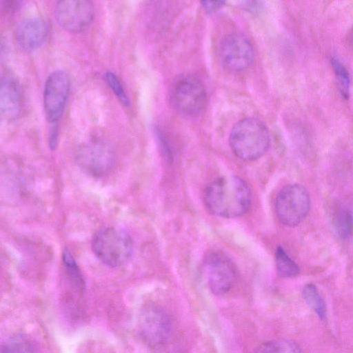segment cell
Returning <instances> with one entry per match:
<instances>
[{"mask_svg": "<svg viewBox=\"0 0 353 353\" xmlns=\"http://www.w3.org/2000/svg\"><path fill=\"white\" fill-rule=\"evenodd\" d=\"M1 353H37V347L27 336L17 334L3 343Z\"/></svg>", "mask_w": 353, "mask_h": 353, "instance_id": "14", "label": "cell"}, {"mask_svg": "<svg viewBox=\"0 0 353 353\" xmlns=\"http://www.w3.org/2000/svg\"><path fill=\"white\" fill-rule=\"evenodd\" d=\"M310 199L306 188L299 184H290L282 188L275 200V210L279 221L293 227L307 216Z\"/></svg>", "mask_w": 353, "mask_h": 353, "instance_id": "4", "label": "cell"}, {"mask_svg": "<svg viewBox=\"0 0 353 353\" xmlns=\"http://www.w3.org/2000/svg\"><path fill=\"white\" fill-rule=\"evenodd\" d=\"M91 245L96 257L103 264L112 268L126 263L133 251L130 235L114 227H106L97 231Z\"/></svg>", "mask_w": 353, "mask_h": 353, "instance_id": "3", "label": "cell"}, {"mask_svg": "<svg viewBox=\"0 0 353 353\" xmlns=\"http://www.w3.org/2000/svg\"><path fill=\"white\" fill-rule=\"evenodd\" d=\"M94 7L88 0H63L56 2L54 16L65 30L77 32L85 30L94 17Z\"/></svg>", "mask_w": 353, "mask_h": 353, "instance_id": "10", "label": "cell"}, {"mask_svg": "<svg viewBox=\"0 0 353 353\" xmlns=\"http://www.w3.org/2000/svg\"><path fill=\"white\" fill-rule=\"evenodd\" d=\"M276 265L278 274L284 278L292 277L299 272L298 265L288 256L281 246H278L275 252Z\"/></svg>", "mask_w": 353, "mask_h": 353, "instance_id": "15", "label": "cell"}, {"mask_svg": "<svg viewBox=\"0 0 353 353\" xmlns=\"http://www.w3.org/2000/svg\"><path fill=\"white\" fill-rule=\"evenodd\" d=\"M270 137L268 128L256 118H245L232 128L230 145L236 157L244 161H253L268 150Z\"/></svg>", "mask_w": 353, "mask_h": 353, "instance_id": "2", "label": "cell"}, {"mask_svg": "<svg viewBox=\"0 0 353 353\" xmlns=\"http://www.w3.org/2000/svg\"><path fill=\"white\" fill-rule=\"evenodd\" d=\"M139 330L143 340L151 347L163 345L168 339L172 323L167 312L158 306H148L141 312Z\"/></svg>", "mask_w": 353, "mask_h": 353, "instance_id": "8", "label": "cell"}, {"mask_svg": "<svg viewBox=\"0 0 353 353\" xmlns=\"http://www.w3.org/2000/svg\"><path fill=\"white\" fill-rule=\"evenodd\" d=\"M105 79L108 85L119 100L123 104L128 105L129 104V99L118 77L114 72L108 71L105 74Z\"/></svg>", "mask_w": 353, "mask_h": 353, "instance_id": "20", "label": "cell"}, {"mask_svg": "<svg viewBox=\"0 0 353 353\" xmlns=\"http://www.w3.org/2000/svg\"><path fill=\"white\" fill-rule=\"evenodd\" d=\"M21 91L18 80L10 74L1 77L0 85V112L8 120L15 119L21 108Z\"/></svg>", "mask_w": 353, "mask_h": 353, "instance_id": "13", "label": "cell"}, {"mask_svg": "<svg viewBox=\"0 0 353 353\" xmlns=\"http://www.w3.org/2000/svg\"><path fill=\"white\" fill-rule=\"evenodd\" d=\"M202 6L207 12H213L221 8L223 4V1H202Z\"/></svg>", "mask_w": 353, "mask_h": 353, "instance_id": "21", "label": "cell"}, {"mask_svg": "<svg viewBox=\"0 0 353 353\" xmlns=\"http://www.w3.org/2000/svg\"><path fill=\"white\" fill-rule=\"evenodd\" d=\"M251 192L247 183L236 176L219 177L205 188L204 201L213 214L236 218L245 214L251 203Z\"/></svg>", "mask_w": 353, "mask_h": 353, "instance_id": "1", "label": "cell"}, {"mask_svg": "<svg viewBox=\"0 0 353 353\" xmlns=\"http://www.w3.org/2000/svg\"><path fill=\"white\" fill-rule=\"evenodd\" d=\"M171 99L174 108L180 113L195 116L204 109L207 93L200 79L195 76L185 74L174 81Z\"/></svg>", "mask_w": 353, "mask_h": 353, "instance_id": "5", "label": "cell"}, {"mask_svg": "<svg viewBox=\"0 0 353 353\" xmlns=\"http://www.w3.org/2000/svg\"><path fill=\"white\" fill-rule=\"evenodd\" d=\"M220 57L229 70L239 72L248 68L254 59V50L250 40L241 33L226 35L220 44Z\"/></svg>", "mask_w": 353, "mask_h": 353, "instance_id": "11", "label": "cell"}, {"mask_svg": "<svg viewBox=\"0 0 353 353\" xmlns=\"http://www.w3.org/2000/svg\"><path fill=\"white\" fill-rule=\"evenodd\" d=\"M347 41H348L349 46L353 50V26L350 29V32L348 33Z\"/></svg>", "mask_w": 353, "mask_h": 353, "instance_id": "23", "label": "cell"}, {"mask_svg": "<svg viewBox=\"0 0 353 353\" xmlns=\"http://www.w3.org/2000/svg\"><path fill=\"white\" fill-rule=\"evenodd\" d=\"M203 274L210 290L216 295L226 293L232 288L235 279L232 262L224 254L211 252L205 256Z\"/></svg>", "mask_w": 353, "mask_h": 353, "instance_id": "9", "label": "cell"}, {"mask_svg": "<svg viewBox=\"0 0 353 353\" xmlns=\"http://www.w3.org/2000/svg\"><path fill=\"white\" fill-rule=\"evenodd\" d=\"M48 31V25L43 18L31 16L18 21L14 34L18 46L24 50L31 51L43 44Z\"/></svg>", "mask_w": 353, "mask_h": 353, "instance_id": "12", "label": "cell"}, {"mask_svg": "<svg viewBox=\"0 0 353 353\" xmlns=\"http://www.w3.org/2000/svg\"><path fill=\"white\" fill-rule=\"evenodd\" d=\"M70 87V77L65 70H54L46 78L43 92V108L46 119L51 124L56 123L61 116Z\"/></svg>", "mask_w": 353, "mask_h": 353, "instance_id": "7", "label": "cell"}, {"mask_svg": "<svg viewBox=\"0 0 353 353\" xmlns=\"http://www.w3.org/2000/svg\"><path fill=\"white\" fill-rule=\"evenodd\" d=\"M52 125L49 131L48 141L50 148H54L57 143V129L55 123H52Z\"/></svg>", "mask_w": 353, "mask_h": 353, "instance_id": "22", "label": "cell"}, {"mask_svg": "<svg viewBox=\"0 0 353 353\" xmlns=\"http://www.w3.org/2000/svg\"><path fill=\"white\" fill-rule=\"evenodd\" d=\"M303 297L306 303L321 319L326 314L325 303L316 287L312 283L307 284L303 289Z\"/></svg>", "mask_w": 353, "mask_h": 353, "instance_id": "17", "label": "cell"}, {"mask_svg": "<svg viewBox=\"0 0 353 353\" xmlns=\"http://www.w3.org/2000/svg\"><path fill=\"white\" fill-rule=\"evenodd\" d=\"M75 159L86 173L101 176L112 168L115 155L111 145L105 140L94 139L82 143L77 149Z\"/></svg>", "mask_w": 353, "mask_h": 353, "instance_id": "6", "label": "cell"}, {"mask_svg": "<svg viewBox=\"0 0 353 353\" xmlns=\"http://www.w3.org/2000/svg\"><path fill=\"white\" fill-rule=\"evenodd\" d=\"M256 353H302V351L299 345L292 341L278 339L261 344Z\"/></svg>", "mask_w": 353, "mask_h": 353, "instance_id": "16", "label": "cell"}, {"mask_svg": "<svg viewBox=\"0 0 353 353\" xmlns=\"http://www.w3.org/2000/svg\"><path fill=\"white\" fill-rule=\"evenodd\" d=\"M334 228L343 239L350 236L353 232V215L350 210L345 208L339 209L334 219Z\"/></svg>", "mask_w": 353, "mask_h": 353, "instance_id": "18", "label": "cell"}, {"mask_svg": "<svg viewBox=\"0 0 353 353\" xmlns=\"http://www.w3.org/2000/svg\"><path fill=\"white\" fill-rule=\"evenodd\" d=\"M330 63L337 81L340 93L346 99L348 97L350 90L349 73L343 64L336 58L332 57Z\"/></svg>", "mask_w": 353, "mask_h": 353, "instance_id": "19", "label": "cell"}]
</instances>
